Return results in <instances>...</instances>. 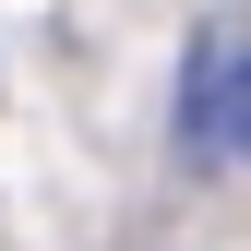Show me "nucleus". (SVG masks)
<instances>
[{"instance_id": "obj_1", "label": "nucleus", "mask_w": 251, "mask_h": 251, "mask_svg": "<svg viewBox=\"0 0 251 251\" xmlns=\"http://www.w3.org/2000/svg\"><path fill=\"white\" fill-rule=\"evenodd\" d=\"M179 155L192 168H251V48H203L179 84Z\"/></svg>"}]
</instances>
